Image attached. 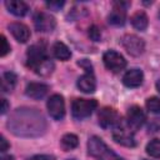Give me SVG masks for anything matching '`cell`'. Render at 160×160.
Here are the masks:
<instances>
[{
  "label": "cell",
  "mask_w": 160,
  "mask_h": 160,
  "mask_svg": "<svg viewBox=\"0 0 160 160\" xmlns=\"http://www.w3.org/2000/svg\"><path fill=\"white\" fill-rule=\"evenodd\" d=\"M159 16H160V11H159Z\"/></svg>",
  "instance_id": "obj_33"
},
{
  "label": "cell",
  "mask_w": 160,
  "mask_h": 160,
  "mask_svg": "<svg viewBox=\"0 0 160 160\" xmlns=\"http://www.w3.org/2000/svg\"><path fill=\"white\" fill-rule=\"evenodd\" d=\"M9 30L15 40L19 42H26L30 38V30L22 22H11L9 25Z\"/></svg>",
  "instance_id": "obj_13"
},
{
  "label": "cell",
  "mask_w": 160,
  "mask_h": 160,
  "mask_svg": "<svg viewBox=\"0 0 160 160\" xmlns=\"http://www.w3.org/2000/svg\"><path fill=\"white\" fill-rule=\"evenodd\" d=\"M10 51V45L8 44V40L4 35L0 36V56H5Z\"/></svg>",
  "instance_id": "obj_23"
},
{
  "label": "cell",
  "mask_w": 160,
  "mask_h": 160,
  "mask_svg": "<svg viewBox=\"0 0 160 160\" xmlns=\"http://www.w3.org/2000/svg\"><path fill=\"white\" fill-rule=\"evenodd\" d=\"M48 90H49L48 85H45L42 82H30V84L26 85L25 94L31 99L40 100L46 95Z\"/></svg>",
  "instance_id": "obj_14"
},
{
  "label": "cell",
  "mask_w": 160,
  "mask_h": 160,
  "mask_svg": "<svg viewBox=\"0 0 160 160\" xmlns=\"http://www.w3.org/2000/svg\"><path fill=\"white\" fill-rule=\"evenodd\" d=\"M78 88L86 94L94 92L96 88V80L92 75V72H85L78 79Z\"/></svg>",
  "instance_id": "obj_15"
},
{
  "label": "cell",
  "mask_w": 160,
  "mask_h": 160,
  "mask_svg": "<svg viewBox=\"0 0 160 160\" xmlns=\"http://www.w3.org/2000/svg\"><path fill=\"white\" fill-rule=\"evenodd\" d=\"M34 25H35V29L38 31L50 32L55 29L56 21L50 14L44 12V11H38L34 15Z\"/></svg>",
  "instance_id": "obj_8"
},
{
  "label": "cell",
  "mask_w": 160,
  "mask_h": 160,
  "mask_svg": "<svg viewBox=\"0 0 160 160\" xmlns=\"http://www.w3.org/2000/svg\"><path fill=\"white\" fill-rule=\"evenodd\" d=\"M48 111L50 116L55 120H61L65 115V101L64 98L59 94H54L48 100Z\"/></svg>",
  "instance_id": "obj_7"
},
{
  "label": "cell",
  "mask_w": 160,
  "mask_h": 160,
  "mask_svg": "<svg viewBox=\"0 0 160 160\" xmlns=\"http://www.w3.org/2000/svg\"><path fill=\"white\" fill-rule=\"evenodd\" d=\"M29 160H55V159H54V156H51V155L41 154V155H34V156H31Z\"/></svg>",
  "instance_id": "obj_25"
},
{
  "label": "cell",
  "mask_w": 160,
  "mask_h": 160,
  "mask_svg": "<svg viewBox=\"0 0 160 160\" xmlns=\"http://www.w3.org/2000/svg\"><path fill=\"white\" fill-rule=\"evenodd\" d=\"M61 148L65 150V151H70L72 149H75L79 144V139L75 134H65L62 138H61Z\"/></svg>",
  "instance_id": "obj_20"
},
{
  "label": "cell",
  "mask_w": 160,
  "mask_h": 160,
  "mask_svg": "<svg viewBox=\"0 0 160 160\" xmlns=\"http://www.w3.org/2000/svg\"><path fill=\"white\" fill-rule=\"evenodd\" d=\"M102 60H104L106 69L112 72H119V71L124 70L126 66V60L124 59V56L114 50H108L104 54Z\"/></svg>",
  "instance_id": "obj_6"
},
{
  "label": "cell",
  "mask_w": 160,
  "mask_h": 160,
  "mask_svg": "<svg viewBox=\"0 0 160 160\" xmlns=\"http://www.w3.org/2000/svg\"><path fill=\"white\" fill-rule=\"evenodd\" d=\"M146 121V115L144 112V110L138 106L134 105L128 110V115H126V122L128 125L135 131L138 129H140Z\"/></svg>",
  "instance_id": "obj_10"
},
{
  "label": "cell",
  "mask_w": 160,
  "mask_h": 160,
  "mask_svg": "<svg viewBox=\"0 0 160 160\" xmlns=\"http://www.w3.org/2000/svg\"><path fill=\"white\" fill-rule=\"evenodd\" d=\"M156 89H158V91L160 92V80L156 81Z\"/></svg>",
  "instance_id": "obj_30"
},
{
  "label": "cell",
  "mask_w": 160,
  "mask_h": 160,
  "mask_svg": "<svg viewBox=\"0 0 160 160\" xmlns=\"http://www.w3.org/2000/svg\"><path fill=\"white\" fill-rule=\"evenodd\" d=\"M144 160H146V159H144Z\"/></svg>",
  "instance_id": "obj_34"
},
{
  "label": "cell",
  "mask_w": 160,
  "mask_h": 160,
  "mask_svg": "<svg viewBox=\"0 0 160 160\" xmlns=\"http://www.w3.org/2000/svg\"><path fill=\"white\" fill-rule=\"evenodd\" d=\"M78 64H79L80 66H82V68H84V69H85V70H86L88 72H91V64H90V62H89L88 60H85V59H84V60L79 61Z\"/></svg>",
  "instance_id": "obj_27"
},
{
  "label": "cell",
  "mask_w": 160,
  "mask_h": 160,
  "mask_svg": "<svg viewBox=\"0 0 160 160\" xmlns=\"http://www.w3.org/2000/svg\"><path fill=\"white\" fill-rule=\"evenodd\" d=\"M8 101H6V99H1V114H5L6 112V110H8Z\"/></svg>",
  "instance_id": "obj_29"
},
{
  "label": "cell",
  "mask_w": 160,
  "mask_h": 160,
  "mask_svg": "<svg viewBox=\"0 0 160 160\" xmlns=\"http://www.w3.org/2000/svg\"><path fill=\"white\" fill-rule=\"evenodd\" d=\"M112 139L122 145V146H128V148H132L135 146V138H134V130L128 125L126 121H122L120 119V121L112 128Z\"/></svg>",
  "instance_id": "obj_3"
},
{
  "label": "cell",
  "mask_w": 160,
  "mask_h": 160,
  "mask_svg": "<svg viewBox=\"0 0 160 160\" xmlns=\"http://www.w3.org/2000/svg\"><path fill=\"white\" fill-rule=\"evenodd\" d=\"M146 152L156 159H160V139H152L146 145Z\"/></svg>",
  "instance_id": "obj_21"
},
{
  "label": "cell",
  "mask_w": 160,
  "mask_h": 160,
  "mask_svg": "<svg viewBox=\"0 0 160 160\" xmlns=\"http://www.w3.org/2000/svg\"><path fill=\"white\" fill-rule=\"evenodd\" d=\"M9 144H8V141H6V139L4 138V136H1V140H0V150H1V152H5L8 149H9Z\"/></svg>",
  "instance_id": "obj_28"
},
{
  "label": "cell",
  "mask_w": 160,
  "mask_h": 160,
  "mask_svg": "<svg viewBox=\"0 0 160 160\" xmlns=\"http://www.w3.org/2000/svg\"><path fill=\"white\" fill-rule=\"evenodd\" d=\"M28 66L41 76H48L54 70V62L48 58L46 48L42 44H35L28 50Z\"/></svg>",
  "instance_id": "obj_1"
},
{
  "label": "cell",
  "mask_w": 160,
  "mask_h": 160,
  "mask_svg": "<svg viewBox=\"0 0 160 160\" xmlns=\"http://www.w3.org/2000/svg\"><path fill=\"white\" fill-rule=\"evenodd\" d=\"M144 74L140 69H130L122 76V82L128 88H138L142 84Z\"/></svg>",
  "instance_id": "obj_12"
},
{
  "label": "cell",
  "mask_w": 160,
  "mask_h": 160,
  "mask_svg": "<svg viewBox=\"0 0 160 160\" xmlns=\"http://www.w3.org/2000/svg\"><path fill=\"white\" fill-rule=\"evenodd\" d=\"M89 36H90V39L94 40V41H99V40H100L101 34H100V30H99V28H98L96 25H92V26L89 29Z\"/></svg>",
  "instance_id": "obj_24"
},
{
  "label": "cell",
  "mask_w": 160,
  "mask_h": 160,
  "mask_svg": "<svg viewBox=\"0 0 160 160\" xmlns=\"http://www.w3.org/2000/svg\"><path fill=\"white\" fill-rule=\"evenodd\" d=\"M5 6L9 10V12H11L15 16H24L29 11V5L21 0H6Z\"/></svg>",
  "instance_id": "obj_16"
},
{
  "label": "cell",
  "mask_w": 160,
  "mask_h": 160,
  "mask_svg": "<svg viewBox=\"0 0 160 160\" xmlns=\"http://www.w3.org/2000/svg\"><path fill=\"white\" fill-rule=\"evenodd\" d=\"M46 5L50 8V9H60L62 5H64V1H50V2H46Z\"/></svg>",
  "instance_id": "obj_26"
},
{
  "label": "cell",
  "mask_w": 160,
  "mask_h": 160,
  "mask_svg": "<svg viewBox=\"0 0 160 160\" xmlns=\"http://www.w3.org/2000/svg\"><path fill=\"white\" fill-rule=\"evenodd\" d=\"M131 25L136 29V30H140V31H144L146 28H148V24H149V19H148V15L144 12V11H136L135 14H132L131 16Z\"/></svg>",
  "instance_id": "obj_18"
},
{
  "label": "cell",
  "mask_w": 160,
  "mask_h": 160,
  "mask_svg": "<svg viewBox=\"0 0 160 160\" xmlns=\"http://www.w3.org/2000/svg\"><path fill=\"white\" fill-rule=\"evenodd\" d=\"M98 102L94 99H75L71 105V112L75 119H85L92 114L96 109Z\"/></svg>",
  "instance_id": "obj_4"
},
{
  "label": "cell",
  "mask_w": 160,
  "mask_h": 160,
  "mask_svg": "<svg viewBox=\"0 0 160 160\" xmlns=\"http://www.w3.org/2000/svg\"><path fill=\"white\" fill-rule=\"evenodd\" d=\"M98 119H99V125L104 129L114 128L120 121V116L116 112V110L109 106H105L99 111Z\"/></svg>",
  "instance_id": "obj_9"
},
{
  "label": "cell",
  "mask_w": 160,
  "mask_h": 160,
  "mask_svg": "<svg viewBox=\"0 0 160 160\" xmlns=\"http://www.w3.org/2000/svg\"><path fill=\"white\" fill-rule=\"evenodd\" d=\"M2 160H12V156H2Z\"/></svg>",
  "instance_id": "obj_31"
},
{
  "label": "cell",
  "mask_w": 160,
  "mask_h": 160,
  "mask_svg": "<svg viewBox=\"0 0 160 160\" xmlns=\"http://www.w3.org/2000/svg\"><path fill=\"white\" fill-rule=\"evenodd\" d=\"M68 160H75V159H68Z\"/></svg>",
  "instance_id": "obj_32"
},
{
  "label": "cell",
  "mask_w": 160,
  "mask_h": 160,
  "mask_svg": "<svg viewBox=\"0 0 160 160\" xmlns=\"http://www.w3.org/2000/svg\"><path fill=\"white\" fill-rule=\"evenodd\" d=\"M122 48L130 54L131 56H140L145 50V42L142 39L134 34H126L121 38Z\"/></svg>",
  "instance_id": "obj_5"
},
{
  "label": "cell",
  "mask_w": 160,
  "mask_h": 160,
  "mask_svg": "<svg viewBox=\"0 0 160 160\" xmlns=\"http://www.w3.org/2000/svg\"><path fill=\"white\" fill-rule=\"evenodd\" d=\"M128 4H124V2H115L114 6H112V10L110 11L108 19H109V22L112 24V25H116V26H120V25H124L125 24V20H126V6Z\"/></svg>",
  "instance_id": "obj_11"
},
{
  "label": "cell",
  "mask_w": 160,
  "mask_h": 160,
  "mask_svg": "<svg viewBox=\"0 0 160 160\" xmlns=\"http://www.w3.org/2000/svg\"><path fill=\"white\" fill-rule=\"evenodd\" d=\"M16 75L12 72V71H8L2 75V79H1V90L4 92H9L11 91L15 85H16Z\"/></svg>",
  "instance_id": "obj_19"
},
{
  "label": "cell",
  "mask_w": 160,
  "mask_h": 160,
  "mask_svg": "<svg viewBox=\"0 0 160 160\" xmlns=\"http://www.w3.org/2000/svg\"><path fill=\"white\" fill-rule=\"evenodd\" d=\"M88 151L96 160H124L115 151H112L99 136H91L89 139Z\"/></svg>",
  "instance_id": "obj_2"
},
{
  "label": "cell",
  "mask_w": 160,
  "mask_h": 160,
  "mask_svg": "<svg viewBox=\"0 0 160 160\" xmlns=\"http://www.w3.org/2000/svg\"><path fill=\"white\" fill-rule=\"evenodd\" d=\"M145 104H146V109H148L150 112L160 115V99H159V98H156V96L149 98Z\"/></svg>",
  "instance_id": "obj_22"
},
{
  "label": "cell",
  "mask_w": 160,
  "mask_h": 160,
  "mask_svg": "<svg viewBox=\"0 0 160 160\" xmlns=\"http://www.w3.org/2000/svg\"><path fill=\"white\" fill-rule=\"evenodd\" d=\"M52 54H54V56L56 59H59L61 61H66V60H69L71 58V51L61 41H56L52 45Z\"/></svg>",
  "instance_id": "obj_17"
}]
</instances>
